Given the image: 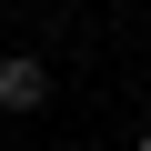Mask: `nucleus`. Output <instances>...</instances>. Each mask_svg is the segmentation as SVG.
Returning a JSON list of instances; mask_svg holds the SVG:
<instances>
[{
    "label": "nucleus",
    "instance_id": "f257e3e1",
    "mask_svg": "<svg viewBox=\"0 0 151 151\" xmlns=\"http://www.w3.org/2000/svg\"><path fill=\"white\" fill-rule=\"evenodd\" d=\"M40 101H50V70L30 50H10V60H0V111H40Z\"/></svg>",
    "mask_w": 151,
    "mask_h": 151
},
{
    "label": "nucleus",
    "instance_id": "f03ea898",
    "mask_svg": "<svg viewBox=\"0 0 151 151\" xmlns=\"http://www.w3.org/2000/svg\"><path fill=\"white\" fill-rule=\"evenodd\" d=\"M141 151H151V131H141Z\"/></svg>",
    "mask_w": 151,
    "mask_h": 151
}]
</instances>
